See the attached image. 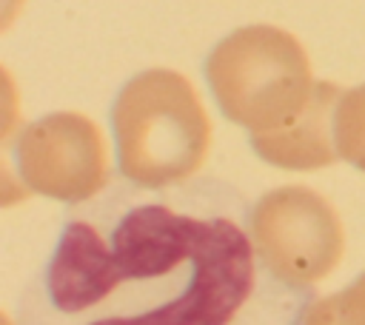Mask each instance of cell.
I'll list each match as a JSON object with an SVG mask.
<instances>
[{"label": "cell", "mask_w": 365, "mask_h": 325, "mask_svg": "<svg viewBox=\"0 0 365 325\" xmlns=\"http://www.w3.org/2000/svg\"><path fill=\"white\" fill-rule=\"evenodd\" d=\"M251 202L220 177H114L68 202L20 291L17 325H305L311 285L282 274Z\"/></svg>", "instance_id": "cell-1"}]
</instances>
